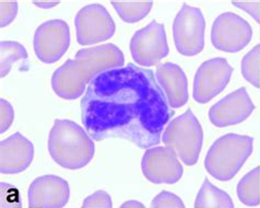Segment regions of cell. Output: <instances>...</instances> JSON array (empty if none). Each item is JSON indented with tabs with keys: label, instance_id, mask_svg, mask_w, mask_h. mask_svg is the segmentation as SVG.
<instances>
[{
	"label": "cell",
	"instance_id": "cell-22",
	"mask_svg": "<svg viewBox=\"0 0 260 208\" xmlns=\"http://www.w3.org/2000/svg\"><path fill=\"white\" fill-rule=\"evenodd\" d=\"M0 207L22 208V198L20 191L9 183H0Z\"/></svg>",
	"mask_w": 260,
	"mask_h": 208
},
{
	"label": "cell",
	"instance_id": "cell-25",
	"mask_svg": "<svg viewBox=\"0 0 260 208\" xmlns=\"http://www.w3.org/2000/svg\"><path fill=\"white\" fill-rule=\"evenodd\" d=\"M19 10L17 2H0V26L5 27L9 25L16 19Z\"/></svg>",
	"mask_w": 260,
	"mask_h": 208
},
{
	"label": "cell",
	"instance_id": "cell-10",
	"mask_svg": "<svg viewBox=\"0 0 260 208\" xmlns=\"http://www.w3.org/2000/svg\"><path fill=\"white\" fill-rule=\"evenodd\" d=\"M71 44L70 26L63 20H50L34 33V52L45 64L58 61Z\"/></svg>",
	"mask_w": 260,
	"mask_h": 208
},
{
	"label": "cell",
	"instance_id": "cell-18",
	"mask_svg": "<svg viewBox=\"0 0 260 208\" xmlns=\"http://www.w3.org/2000/svg\"><path fill=\"white\" fill-rule=\"evenodd\" d=\"M237 196L246 206L255 207L260 204V166L249 171L239 181Z\"/></svg>",
	"mask_w": 260,
	"mask_h": 208
},
{
	"label": "cell",
	"instance_id": "cell-16",
	"mask_svg": "<svg viewBox=\"0 0 260 208\" xmlns=\"http://www.w3.org/2000/svg\"><path fill=\"white\" fill-rule=\"evenodd\" d=\"M156 80L172 108L179 109L188 102V79L180 66L164 62L156 69Z\"/></svg>",
	"mask_w": 260,
	"mask_h": 208
},
{
	"label": "cell",
	"instance_id": "cell-4",
	"mask_svg": "<svg viewBox=\"0 0 260 208\" xmlns=\"http://www.w3.org/2000/svg\"><path fill=\"white\" fill-rule=\"evenodd\" d=\"M254 149V138L247 135L226 134L211 146L204 159L205 170L218 181L234 178Z\"/></svg>",
	"mask_w": 260,
	"mask_h": 208
},
{
	"label": "cell",
	"instance_id": "cell-17",
	"mask_svg": "<svg viewBox=\"0 0 260 208\" xmlns=\"http://www.w3.org/2000/svg\"><path fill=\"white\" fill-rule=\"evenodd\" d=\"M194 208H236L226 192L212 184L208 179L204 180L198 193Z\"/></svg>",
	"mask_w": 260,
	"mask_h": 208
},
{
	"label": "cell",
	"instance_id": "cell-27",
	"mask_svg": "<svg viewBox=\"0 0 260 208\" xmlns=\"http://www.w3.org/2000/svg\"><path fill=\"white\" fill-rule=\"evenodd\" d=\"M232 5L238 9L246 11L248 15L255 19L257 22L260 21V3L259 2H232Z\"/></svg>",
	"mask_w": 260,
	"mask_h": 208
},
{
	"label": "cell",
	"instance_id": "cell-14",
	"mask_svg": "<svg viewBox=\"0 0 260 208\" xmlns=\"http://www.w3.org/2000/svg\"><path fill=\"white\" fill-rule=\"evenodd\" d=\"M70 200V185L57 176L37 178L28 192L29 208H61Z\"/></svg>",
	"mask_w": 260,
	"mask_h": 208
},
{
	"label": "cell",
	"instance_id": "cell-2",
	"mask_svg": "<svg viewBox=\"0 0 260 208\" xmlns=\"http://www.w3.org/2000/svg\"><path fill=\"white\" fill-rule=\"evenodd\" d=\"M123 65L124 54L114 44L84 48L56 69L52 76V88L59 98L75 100L95 77Z\"/></svg>",
	"mask_w": 260,
	"mask_h": 208
},
{
	"label": "cell",
	"instance_id": "cell-6",
	"mask_svg": "<svg viewBox=\"0 0 260 208\" xmlns=\"http://www.w3.org/2000/svg\"><path fill=\"white\" fill-rule=\"evenodd\" d=\"M205 20L202 11L184 4L174 20L173 37L177 51L184 56H196L204 48Z\"/></svg>",
	"mask_w": 260,
	"mask_h": 208
},
{
	"label": "cell",
	"instance_id": "cell-8",
	"mask_svg": "<svg viewBox=\"0 0 260 208\" xmlns=\"http://www.w3.org/2000/svg\"><path fill=\"white\" fill-rule=\"evenodd\" d=\"M129 51L140 66L152 67L158 64L169 53L165 26L153 21L139 30L131 40Z\"/></svg>",
	"mask_w": 260,
	"mask_h": 208
},
{
	"label": "cell",
	"instance_id": "cell-19",
	"mask_svg": "<svg viewBox=\"0 0 260 208\" xmlns=\"http://www.w3.org/2000/svg\"><path fill=\"white\" fill-rule=\"evenodd\" d=\"M28 58V52L25 47L13 41L0 42V76L6 77L10 72L12 64L20 59Z\"/></svg>",
	"mask_w": 260,
	"mask_h": 208
},
{
	"label": "cell",
	"instance_id": "cell-15",
	"mask_svg": "<svg viewBox=\"0 0 260 208\" xmlns=\"http://www.w3.org/2000/svg\"><path fill=\"white\" fill-rule=\"evenodd\" d=\"M34 146L20 133H15L0 144V172L18 175L28 169L33 161Z\"/></svg>",
	"mask_w": 260,
	"mask_h": 208
},
{
	"label": "cell",
	"instance_id": "cell-24",
	"mask_svg": "<svg viewBox=\"0 0 260 208\" xmlns=\"http://www.w3.org/2000/svg\"><path fill=\"white\" fill-rule=\"evenodd\" d=\"M111 196L106 191L99 190L85 198L83 208H112Z\"/></svg>",
	"mask_w": 260,
	"mask_h": 208
},
{
	"label": "cell",
	"instance_id": "cell-5",
	"mask_svg": "<svg viewBox=\"0 0 260 208\" xmlns=\"http://www.w3.org/2000/svg\"><path fill=\"white\" fill-rule=\"evenodd\" d=\"M161 142L165 147L176 152L187 165H194L201 154L203 130L191 110L170 121L164 131Z\"/></svg>",
	"mask_w": 260,
	"mask_h": 208
},
{
	"label": "cell",
	"instance_id": "cell-26",
	"mask_svg": "<svg viewBox=\"0 0 260 208\" xmlns=\"http://www.w3.org/2000/svg\"><path fill=\"white\" fill-rule=\"evenodd\" d=\"M15 120V110L11 104L5 100H0V133L4 134L10 128Z\"/></svg>",
	"mask_w": 260,
	"mask_h": 208
},
{
	"label": "cell",
	"instance_id": "cell-20",
	"mask_svg": "<svg viewBox=\"0 0 260 208\" xmlns=\"http://www.w3.org/2000/svg\"><path fill=\"white\" fill-rule=\"evenodd\" d=\"M111 5L120 18L127 23H135L144 19L152 9V2H112Z\"/></svg>",
	"mask_w": 260,
	"mask_h": 208
},
{
	"label": "cell",
	"instance_id": "cell-13",
	"mask_svg": "<svg viewBox=\"0 0 260 208\" xmlns=\"http://www.w3.org/2000/svg\"><path fill=\"white\" fill-rule=\"evenodd\" d=\"M255 111V104L245 87L224 96L209 111V119L216 127H229L246 121Z\"/></svg>",
	"mask_w": 260,
	"mask_h": 208
},
{
	"label": "cell",
	"instance_id": "cell-23",
	"mask_svg": "<svg viewBox=\"0 0 260 208\" xmlns=\"http://www.w3.org/2000/svg\"><path fill=\"white\" fill-rule=\"evenodd\" d=\"M150 208H186L182 199L167 191L160 192L150 203Z\"/></svg>",
	"mask_w": 260,
	"mask_h": 208
},
{
	"label": "cell",
	"instance_id": "cell-12",
	"mask_svg": "<svg viewBox=\"0 0 260 208\" xmlns=\"http://www.w3.org/2000/svg\"><path fill=\"white\" fill-rule=\"evenodd\" d=\"M142 172L154 184H175L182 178L183 168L174 150L157 146L145 151Z\"/></svg>",
	"mask_w": 260,
	"mask_h": 208
},
{
	"label": "cell",
	"instance_id": "cell-1",
	"mask_svg": "<svg viewBox=\"0 0 260 208\" xmlns=\"http://www.w3.org/2000/svg\"><path fill=\"white\" fill-rule=\"evenodd\" d=\"M170 116L154 73L134 64L99 75L81 100V120L95 142L118 138L152 148L161 142Z\"/></svg>",
	"mask_w": 260,
	"mask_h": 208
},
{
	"label": "cell",
	"instance_id": "cell-9",
	"mask_svg": "<svg viewBox=\"0 0 260 208\" xmlns=\"http://www.w3.org/2000/svg\"><path fill=\"white\" fill-rule=\"evenodd\" d=\"M76 37L80 45H93L108 41L115 33V23L102 5L92 4L81 8L75 18Z\"/></svg>",
	"mask_w": 260,
	"mask_h": 208
},
{
	"label": "cell",
	"instance_id": "cell-3",
	"mask_svg": "<svg viewBox=\"0 0 260 208\" xmlns=\"http://www.w3.org/2000/svg\"><path fill=\"white\" fill-rule=\"evenodd\" d=\"M52 159L70 170L84 168L92 160L94 145L87 130L71 120H55L49 135Z\"/></svg>",
	"mask_w": 260,
	"mask_h": 208
},
{
	"label": "cell",
	"instance_id": "cell-7",
	"mask_svg": "<svg viewBox=\"0 0 260 208\" xmlns=\"http://www.w3.org/2000/svg\"><path fill=\"white\" fill-rule=\"evenodd\" d=\"M251 38V25L236 13H222L212 25V44L221 52L231 54L241 52L250 43Z\"/></svg>",
	"mask_w": 260,
	"mask_h": 208
},
{
	"label": "cell",
	"instance_id": "cell-21",
	"mask_svg": "<svg viewBox=\"0 0 260 208\" xmlns=\"http://www.w3.org/2000/svg\"><path fill=\"white\" fill-rule=\"evenodd\" d=\"M260 26V21H259ZM243 77L255 88H260V43L245 55L242 60Z\"/></svg>",
	"mask_w": 260,
	"mask_h": 208
},
{
	"label": "cell",
	"instance_id": "cell-28",
	"mask_svg": "<svg viewBox=\"0 0 260 208\" xmlns=\"http://www.w3.org/2000/svg\"><path fill=\"white\" fill-rule=\"evenodd\" d=\"M33 4L38 6L39 8L50 9V8H53V7L58 6L59 2H33Z\"/></svg>",
	"mask_w": 260,
	"mask_h": 208
},
{
	"label": "cell",
	"instance_id": "cell-30",
	"mask_svg": "<svg viewBox=\"0 0 260 208\" xmlns=\"http://www.w3.org/2000/svg\"><path fill=\"white\" fill-rule=\"evenodd\" d=\"M120 208H123V207H122V206H121V207H120Z\"/></svg>",
	"mask_w": 260,
	"mask_h": 208
},
{
	"label": "cell",
	"instance_id": "cell-29",
	"mask_svg": "<svg viewBox=\"0 0 260 208\" xmlns=\"http://www.w3.org/2000/svg\"><path fill=\"white\" fill-rule=\"evenodd\" d=\"M123 208H145L144 204L139 202V200H127V202L122 204Z\"/></svg>",
	"mask_w": 260,
	"mask_h": 208
},
{
	"label": "cell",
	"instance_id": "cell-11",
	"mask_svg": "<svg viewBox=\"0 0 260 208\" xmlns=\"http://www.w3.org/2000/svg\"><path fill=\"white\" fill-rule=\"evenodd\" d=\"M232 74L233 68L225 58H212L202 62L194 76L193 99L202 104L213 100L226 88Z\"/></svg>",
	"mask_w": 260,
	"mask_h": 208
}]
</instances>
